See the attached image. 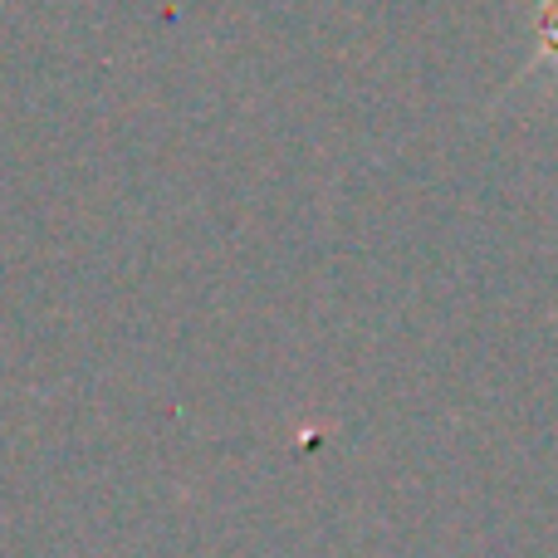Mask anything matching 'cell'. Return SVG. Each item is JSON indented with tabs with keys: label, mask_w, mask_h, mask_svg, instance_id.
<instances>
[{
	"label": "cell",
	"mask_w": 558,
	"mask_h": 558,
	"mask_svg": "<svg viewBox=\"0 0 558 558\" xmlns=\"http://www.w3.org/2000/svg\"><path fill=\"white\" fill-rule=\"evenodd\" d=\"M544 35H549V39H554V45H558V0H554V5H549V15H544Z\"/></svg>",
	"instance_id": "cell-1"
}]
</instances>
